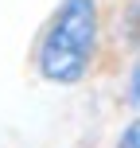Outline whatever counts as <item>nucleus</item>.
<instances>
[{
    "mask_svg": "<svg viewBox=\"0 0 140 148\" xmlns=\"http://www.w3.org/2000/svg\"><path fill=\"white\" fill-rule=\"evenodd\" d=\"M105 43L101 0H59L47 23L39 27L31 66L51 86H78L94 74Z\"/></svg>",
    "mask_w": 140,
    "mask_h": 148,
    "instance_id": "f257e3e1",
    "label": "nucleus"
},
{
    "mask_svg": "<svg viewBox=\"0 0 140 148\" xmlns=\"http://www.w3.org/2000/svg\"><path fill=\"white\" fill-rule=\"evenodd\" d=\"M113 148H140V113H136V117H132V121H128V125L117 133Z\"/></svg>",
    "mask_w": 140,
    "mask_h": 148,
    "instance_id": "f03ea898",
    "label": "nucleus"
},
{
    "mask_svg": "<svg viewBox=\"0 0 140 148\" xmlns=\"http://www.w3.org/2000/svg\"><path fill=\"white\" fill-rule=\"evenodd\" d=\"M125 97H128V105H140V55L132 59V66H128V82H125Z\"/></svg>",
    "mask_w": 140,
    "mask_h": 148,
    "instance_id": "7ed1b4c3",
    "label": "nucleus"
}]
</instances>
